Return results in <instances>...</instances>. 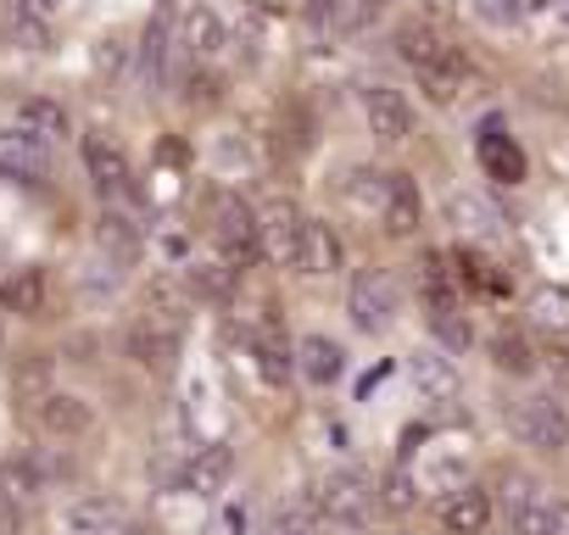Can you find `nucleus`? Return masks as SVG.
Instances as JSON below:
<instances>
[{"instance_id": "obj_1", "label": "nucleus", "mask_w": 569, "mask_h": 535, "mask_svg": "<svg viewBox=\"0 0 569 535\" xmlns=\"http://www.w3.org/2000/svg\"><path fill=\"white\" fill-rule=\"evenodd\" d=\"M313 513L341 529H363L375 518V485L358 468H330L313 480Z\"/></svg>"}, {"instance_id": "obj_2", "label": "nucleus", "mask_w": 569, "mask_h": 535, "mask_svg": "<svg viewBox=\"0 0 569 535\" xmlns=\"http://www.w3.org/2000/svg\"><path fill=\"white\" fill-rule=\"evenodd\" d=\"M212 245H218V256L229 262V268H246V262H257V206L251 201H240V195H218L212 201Z\"/></svg>"}, {"instance_id": "obj_3", "label": "nucleus", "mask_w": 569, "mask_h": 535, "mask_svg": "<svg viewBox=\"0 0 569 535\" xmlns=\"http://www.w3.org/2000/svg\"><path fill=\"white\" fill-rule=\"evenodd\" d=\"M347 313H352V324L363 335H386L397 324V280L386 274V268H363V274H352Z\"/></svg>"}, {"instance_id": "obj_4", "label": "nucleus", "mask_w": 569, "mask_h": 535, "mask_svg": "<svg viewBox=\"0 0 569 535\" xmlns=\"http://www.w3.org/2000/svg\"><path fill=\"white\" fill-rule=\"evenodd\" d=\"M62 535H146V524L112 496H73L62 507Z\"/></svg>"}, {"instance_id": "obj_5", "label": "nucleus", "mask_w": 569, "mask_h": 535, "mask_svg": "<svg viewBox=\"0 0 569 535\" xmlns=\"http://www.w3.org/2000/svg\"><path fill=\"white\" fill-rule=\"evenodd\" d=\"M297 234H302V206L291 195H273V201L257 206V256L284 268L297 256Z\"/></svg>"}, {"instance_id": "obj_6", "label": "nucleus", "mask_w": 569, "mask_h": 535, "mask_svg": "<svg viewBox=\"0 0 569 535\" xmlns=\"http://www.w3.org/2000/svg\"><path fill=\"white\" fill-rule=\"evenodd\" d=\"M513 430H519V441L536 446V452H563V446H569V413H563L558 396H525V402L513 407Z\"/></svg>"}, {"instance_id": "obj_7", "label": "nucleus", "mask_w": 569, "mask_h": 535, "mask_svg": "<svg viewBox=\"0 0 569 535\" xmlns=\"http://www.w3.org/2000/svg\"><path fill=\"white\" fill-rule=\"evenodd\" d=\"M341 256H347V245H341L336 223H330V218H302L297 256H291L297 274H308V280H330V274H341Z\"/></svg>"}, {"instance_id": "obj_8", "label": "nucleus", "mask_w": 569, "mask_h": 535, "mask_svg": "<svg viewBox=\"0 0 569 535\" xmlns=\"http://www.w3.org/2000/svg\"><path fill=\"white\" fill-rule=\"evenodd\" d=\"M84 168H90V184H96L101 201H129L134 195V168H129V157H123L118 140L90 134L84 140Z\"/></svg>"}, {"instance_id": "obj_9", "label": "nucleus", "mask_w": 569, "mask_h": 535, "mask_svg": "<svg viewBox=\"0 0 569 535\" xmlns=\"http://www.w3.org/2000/svg\"><path fill=\"white\" fill-rule=\"evenodd\" d=\"M547 491H541V480H530V474H519V468H508L502 480H497V507H502V518L519 529V535H536L541 529V513H547Z\"/></svg>"}, {"instance_id": "obj_10", "label": "nucleus", "mask_w": 569, "mask_h": 535, "mask_svg": "<svg viewBox=\"0 0 569 535\" xmlns=\"http://www.w3.org/2000/svg\"><path fill=\"white\" fill-rule=\"evenodd\" d=\"M34 424L46 435H57V441H79V435L96 430V407L84 396H73V391H46L34 402Z\"/></svg>"}, {"instance_id": "obj_11", "label": "nucleus", "mask_w": 569, "mask_h": 535, "mask_svg": "<svg viewBox=\"0 0 569 535\" xmlns=\"http://www.w3.org/2000/svg\"><path fill=\"white\" fill-rule=\"evenodd\" d=\"M229 474H234V452H229L223 441H207V446H196V457L179 468V491L212 502V496L229 491Z\"/></svg>"}, {"instance_id": "obj_12", "label": "nucleus", "mask_w": 569, "mask_h": 535, "mask_svg": "<svg viewBox=\"0 0 569 535\" xmlns=\"http://www.w3.org/2000/svg\"><path fill=\"white\" fill-rule=\"evenodd\" d=\"M51 173V145L29 129H0V179L40 184Z\"/></svg>"}, {"instance_id": "obj_13", "label": "nucleus", "mask_w": 569, "mask_h": 535, "mask_svg": "<svg viewBox=\"0 0 569 535\" xmlns=\"http://www.w3.org/2000/svg\"><path fill=\"white\" fill-rule=\"evenodd\" d=\"M363 123H369V134H375V140L402 145L413 118H408V101H402L391 84H369V90H363Z\"/></svg>"}, {"instance_id": "obj_14", "label": "nucleus", "mask_w": 569, "mask_h": 535, "mask_svg": "<svg viewBox=\"0 0 569 535\" xmlns=\"http://www.w3.org/2000/svg\"><path fill=\"white\" fill-rule=\"evenodd\" d=\"M123 352H129L140 369H151V374H173V363H179V335L162 330V324L134 319L129 335H123Z\"/></svg>"}, {"instance_id": "obj_15", "label": "nucleus", "mask_w": 569, "mask_h": 535, "mask_svg": "<svg viewBox=\"0 0 569 535\" xmlns=\"http://www.w3.org/2000/svg\"><path fill=\"white\" fill-rule=\"evenodd\" d=\"M419 223H425L419 184H413L408 173H391V184H386V206H380V229H386L391 240H408V234H419Z\"/></svg>"}, {"instance_id": "obj_16", "label": "nucleus", "mask_w": 569, "mask_h": 535, "mask_svg": "<svg viewBox=\"0 0 569 535\" xmlns=\"http://www.w3.org/2000/svg\"><path fill=\"white\" fill-rule=\"evenodd\" d=\"M308 18H313L319 34H330V40H352V34H363L380 12L369 7V0H313Z\"/></svg>"}, {"instance_id": "obj_17", "label": "nucleus", "mask_w": 569, "mask_h": 535, "mask_svg": "<svg viewBox=\"0 0 569 535\" xmlns=\"http://www.w3.org/2000/svg\"><path fill=\"white\" fill-rule=\"evenodd\" d=\"M441 524H447L452 535H480V529L491 524V496H486L480 485H452V491L441 496Z\"/></svg>"}, {"instance_id": "obj_18", "label": "nucleus", "mask_w": 569, "mask_h": 535, "mask_svg": "<svg viewBox=\"0 0 569 535\" xmlns=\"http://www.w3.org/2000/svg\"><path fill=\"white\" fill-rule=\"evenodd\" d=\"M391 40H397V57H402L413 73H430V68H441V62L458 51V46H447V40L430 29V23H402Z\"/></svg>"}, {"instance_id": "obj_19", "label": "nucleus", "mask_w": 569, "mask_h": 535, "mask_svg": "<svg viewBox=\"0 0 569 535\" xmlns=\"http://www.w3.org/2000/svg\"><path fill=\"white\" fill-rule=\"evenodd\" d=\"M408 374H413V385H419V402H452V396H458V369H452V357H441L436 346L413 352V357H408Z\"/></svg>"}, {"instance_id": "obj_20", "label": "nucleus", "mask_w": 569, "mask_h": 535, "mask_svg": "<svg viewBox=\"0 0 569 535\" xmlns=\"http://www.w3.org/2000/svg\"><path fill=\"white\" fill-rule=\"evenodd\" d=\"M447 218L458 223V234L463 240H475V245H491V240H502V218H497V206L491 201H480V195H452L447 201Z\"/></svg>"}, {"instance_id": "obj_21", "label": "nucleus", "mask_w": 569, "mask_h": 535, "mask_svg": "<svg viewBox=\"0 0 569 535\" xmlns=\"http://www.w3.org/2000/svg\"><path fill=\"white\" fill-rule=\"evenodd\" d=\"M96 245L107 251V262H118V268H129V262H140V223L129 218V212H118V206H107L101 212V223H96Z\"/></svg>"}, {"instance_id": "obj_22", "label": "nucleus", "mask_w": 569, "mask_h": 535, "mask_svg": "<svg viewBox=\"0 0 569 535\" xmlns=\"http://www.w3.org/2000/svg\"><path fill=\"white\" fill-rule=\"evenodd\" d=\"M140 319L146 324H162V330H173V335H184V319H190V291L184 285H173V280H151L146 285V296H140Z\"/></svg>"}, {"instance_id": "obj_23", "label": "nucleus", "mask_w": 569, "mask_h": 535, "mask_svg": "<svg viewBox=\"0 0 569 535\" xmlns=\"http://www.w3.org/2000/svg\"><path fill=\"white\" fill-rule=\"evenodd\" d=\"M291 363H297V369H302V380H308V385H319V391H325V385H336V380L347 374V352H341L330 335H308V341L297 346V357H291Z\"/></svg>"}, {"instance_id": "obj_24", "label": "nucleus", "mask_w": 569, "mask_h": 535, "mask_svg": "<svg viewBox=\"0 0 569 535\" xmlns=\"http://www.w3.org/2000/svg\"><path fill=\"white\" fill-rule=\"evenodd\" d=\"M240 285V268H229L223 256H201V262H184V291L201 296V302H229Z\"/></svg>"}, {"instance_id": "obj_25", "label": "nucleus", "mask_w": 569, "mask_h": 535, "mask_svg": "<svg viewBox=\"0 0 569 535\" xmlns=\"http://www.w3.org/2000/svg\"><path fill=\"white\" fill-rule=\"evenodd\" d=\"M480 168H486L497 184H519V179H525V151H519L497 123H486V129H480Z\"/></svg>"}, {"instance_id": "obj_26", "label": "nucleus", "mask_w": 569, "mask_h": 535, "mask_svg": "<svg viewBox=\"0 0 569 535\" xmlns=\"http://www.w3.org/2000/svg\"><path fill=\"white\" fill-rule=\"evenodd\" d=\"M386 184H391V173H380V168H352V173L341 179V201H347V206H352L363 223H380Z\"/></svg>"}, {"instance_id": "obj_27", "label": "nucleus", "mask_w": 569, "mask_h": 535, "mask_svg": "<svg viewBox=\"0 0 569 535\" xmlns=\"http://www.w3.org/2000/svg\"><path fill=\"white\" fill-rule=\"evenodd\" d=\"M179 46H184L190 62H212V57L223 51V23H218L207 7H190V12L179 18Z\"/></svg>"}, {"instance_id": "obj_28", "label": "nucleus", "mask_w": 569, "mask_h": 535, "mask_svg": "<svg viewBox=\"0 0 569 535\" xmlns=\"http://www.w3.org/2000/svg\"><path fill=\"white\" fill-rule=\"evenodd\" d=\"M0 302L12 313L34 319L46 307V268H7V274H0Z\"/></svg>"}, {"instance_id": "obj_29", "label": "nucleus", "mask_w": 569, "mask_h": 535, "mask_svg": "<svg viewBox=\"0 0 569 535\" xmlns=\"http://www.w3.org/2000/svg\"><path fill=\"white\" fill-rule=\"evenodd\" d=\"M168 57H173L168 18H151L146 34H140V79H146V90H162L168 84Z\"/></svg>"}, {"instance_id": "obj_30", "label": "nucleus", "mask_w": 569, "mask_h": 535, "mask_svg": "<svg viewBox=\"0 0 569 535\" xmlns=\"http://www.w3.org/2000/svg\"><path fill=\"white\" fill-rule=\"evenodd\" d=\"M525 319H530V330H541V335H569V285H541V291L530 296Z\"/></svg>"}, {"instance_id": "obj_31", "label": "nucleus", "mask_w": 569, "mask_h": 535, "mask_svg": "<svg viewBox=\"0 0 569 535\" xmlns=\"http://www.w3.org/2000/svg\"><path fill=\"white\" fill-rule=\"evenodd\" d=\"M251 357H257V369H262V380L268 385H284V380H291V352H284V341L273 335V324H257L251 330Z\"/></svg>"}, {"instance_id": "obj_32", "label": "nucleus", "mask_w": 569, "mask_h": 535, "mask_svg": "<svg viewBox=\"0 0 569 535\" xmlns=\"http://www.w3.org/2000/svg\"><path fill=\"white\" fill-rule=\"evenodd\" d=\"M491 363H497L502 374H513V380H525V374L541 369V357L530 352V341H525L519 330H497V335H491Z\"/></svg>"}, {"instance_id": "obj_33", "label": "nucleus", "mask_w": 569, "mask_h": 535, "mask_svg": "<svg viewBox=\"0 0 569 535\" xmlns=\"http://www.w3.org/2000/svg\"><path fill=\"white\" fill-rule=\"evenodd\" d=\"M18 129H29V134H40V140L51 145V140H62L73 123H68V112H62L57 101L34 95V101H23V112H18Z\"/></svg>"}, {"instance_id": "obj_34", "label": "nucleus", "mask_w": 569, "mask_h": 535, "mask_svg": "<svg viewBox=\"0 0 569 535\" xmlns=\"http://www.w3.org/2000/svg\"><path fill=\"white\" fill-rule=\"evenodd\" d=\"M425 313H430V330H436V341H441L447 352H469L475 330H469V319H463L458 302H441V307H425Z\"/></svg>"}, {"instance_id": "obj_35", "label": "nucleus", "mask_w": 569, "mask_h": 535, "mask_svg": "<svg viewBox=\"0 0 569 535\" xmlns=\"http://www.w3.org/2000/svg\"><path fill=\"white\" fill-rule=\"evenodd\" d=\"M12 391L34 407L46 391H51V357L46 352H29V357H18V369H12Z\"/></svg>"}, {"instance_id": "obj_36", "label": "nucleus", "mask_w": 569, "mask_h": 535, "mask_svg": "<svg viewBox=\"0 0 569 535\" xmlns=\"http://www.w3.org/2000/svg\"><path fill=\"white\" fill-rule=\"evenodd\" d=\"M419 496H425V491H419V480L408 474V463H397V468L380 480V491H375V502H386L391 513H413Z\"/></svg>"}, {"instance_id": "obj_37", "label": "nucleus", "mask_w": 569, "mask_h": 535, "mask_svg": "<svg viewBox=\"0 0 569 535\" xmlns=\"http://www.w3.org/2000/svg\"><path fill=\"white\" fill-rule=\"evenodd\" d=\"M7 18H12V34H18L29 51H46V40H51V23L29 12V0H12V7H7Z\"/></svg>"}, {"instance_id": "obj_38", "label": "nucleus", "mask_w": 569, "mask_h": 535, "mask_svg": "<svg viewBox=\"0 0 569 535\" xmlns=\"http://www.w3.org/2000/svg\"><path fill=\"white\" fill-rule=\"evenodd\" d=\"M475 18L486 29H513L525 18V0H475Z\"/></svg>"}, {"instance_id": "obj_39", "label": "nucleus", "mask_w": 569, "mask_h": 535, "mask_svg": "<svg viewBox=\"0 0 569 535\" xmlns=\"http://www.w3.org/2000/svg\"><path fill=\"white\" fill-rule=\"evenodd\" d=\"M123 68H129V40H123V34H107V40L96 46V73L118 79Z\"/></svg>"}, {"instance_id": "obj_40", "label": "nucleus", "mask_w": 569, "mask_h": 535, "mask_svg": "<svg viewBox=\"0 0 569 535\" xmlns=\"http://www.w3.org/2000/svg\"><path fill=\"white\" fill-rule=\"evenodd\" d=\"M268 535H313V513L297 507V502H291V507H279L273 524H268Z\"/></svg>"}, {"instance_id": "obj_41", "label": "nucleus", "mask_w": 569, "mask_h": 535, "mask_svg": "<svg viewBox=\"0 0 569 535\" xmlns=\"http://www.w3.org/2000/svg\"><path fill=\"white\" fill-rule=\"evenodd\" d=\"M536 535H569V502H547V513H541V529Z\"/></svg>"}, {"instance_id": "obj_42", "label": "nucleus", "mask_w": 569, "mask_h": 535, "mask_svg": "<svg viewBox=\"0 0 569 535\" xmlns=\"http://www.w3.org/2000/svg\"><path fill=\"white\" fill-rule=\"evenodd\" d=\"M541 369L552 374V385H558V391H569V352H563V346H552V352L541 357Z\"/></svg>"}, {"instance_id": "obj_43", "label": "nucleus", "mask_w": 569, "mask_h": 535, "mask_svg": "<svg viewBox=\"0 0 569 535\" xmlns=\"http://www.w3.org/2000/svg\"><path fill=\"white\" fill-rule=\"evenodd\" d=\"M184 95H190V101H212V95H218V84H212L207 73H190V79H184Z\"/></svg>"}, {"instance_id": "obj_44", "label": "nucleus", "mask_w": 569, "mask_h": 535, "mask_svg": "<svg viewBox=\"0 0 569 535\" xmlns=\"http://www.w3.org/2000/svg\"><path fill=\"white\" fill-rule=\"evenodd\" d=\"M29 12L51 23V18H62V12H68V0H29Z\"/></svg>"}, {"instance_id": "obj_45", "label": "nucleus", "mask_w": 569, "mask_h": 535, "mask_svg": "<svg viewBox=\"0 0 569 535\" xmlns=\"http://www.w3.org/2000/svg\"><path fill=\"white\" fill-rule=\"evenodd\" d=\"M425 7H430V12H436V18H447V12H452V7H458V0H425Z\"/></svg>"}, {"instance_id": "obj_46", "label": "nucleus", "mask_w": 569, "mask_h": 535, "mask_svg": "<svg viewBox=\"0 0 569 535\" xmlns=\"http://www.w3.org/2000/svg\"><path fill=\"white\" fill-rule=\"evenodd\" d=\"M547 7H552V18H563V23H569V0H547Z\"/></svg>"}]
</instances>
